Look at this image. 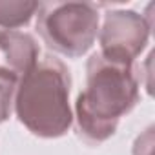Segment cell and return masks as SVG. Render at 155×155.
<instances>
[{"label":"cell","instance_id":"1","mask_svg":"<svg viewBox=\"0 0 155 155\" xmlns=\"http://www.w3.org/2000/svg\"><path fill=\"white\" fill-rule=\"evenodd\" d=\"M139 102V77L133 64L110 60L95 53L86 64V90L75 102L81 135L93 144L108 140Z\"/></svg>","mask_w":155,"mask_h":155},{"label":"cell","instance_id":"2","mask_svg":"<svg viewBox=\"0 0 155 155\" xmlns=\"http://www.w3.org/2000/svg\"><path fill=\"white\" fill-rule=\"evenodd\" d=\"M71 77L58 58L48 55L18 79L15 113L35 135L44 139L62 137L73 122L69 106Z\"/></svg>","mask_w":155,"mask_h":155},{"label":"cell","instance_id":"3","mask_svg":"<svg viewBox=\"0 0 155 155\" xmlns=\"http://www.w3.org/2000/svg\"><path fill=\"white\" fill-rule=\"evenodd\" d=\"M99 24V9L90 2H46L37 11V29L44 44L69 58L91 49Z\"/></svg>","mask_w":155,"mask_h":155},{"label":"cell","instance_id":"4","mask_svg":"<svg viewBox=\"0 0 155 155\" xmlns=\"http://www.w3.org/2000/svg\"><path fill=\"white\" fill-rule=\"evenodd\" d=\"M150 29L151 22L144 15H139L137 11H108L102 28H99L101 55L110 60L133 64L148 44Z\"/></svg>","mask_w":155,"mask_h":155},{"label":"cell","instance_id":"5","mask_svg":"<svg viewBox=\"0 0 155 155\" xmlns=\"http://www.w3.org/2000/svg\"><path fill=\"white\" fill-rule=\"evenodd\" d=\"M38 44L24 31L0 29V66L22 77L38 62Z\"/></svg>","mask_w":155,"mask_h":155},{"label":"cell","instance_id":"6","mask_svg":"<svg viewBox=\"0 0 155 155\" xmlns=\"http://www.w3.org/2000/svg\"><path fill=\"white\" fill-rule=\"evenodd\" d=\"M38 8L40 2L35 0H0V28L17 29L28 26Z\"/></svg>","mask_w":155,"mask_h":155},{"label":"cell","instance_id":"7","mask_svg":"<svg viewBox=\"0 0 155 155\" xmlns=\"http://www.w3.org/2000/svg\"><path fill=\"white\" fill-rule=\"evenodd\" d=\"M18 79H20L18 75H15L13 71H9L4 66H0V124L8 120L11 115Z\"/></svg>","mask_w":155,"mask_h":155},{"label":"cell","instance_id":"8","mask_svg":"<svg viewBox=\"0 0 155 155\" xmlns=\"http://www.w3.org/2000/svg\"><path fill=\"white\" fill-rule=\"evenodd\" d=\"M151 144H153V130H146L144 135H140L135 142L133 155H151Z\"/></svg>","mask_w":155,"mask_h":155}]
</instances>
